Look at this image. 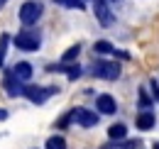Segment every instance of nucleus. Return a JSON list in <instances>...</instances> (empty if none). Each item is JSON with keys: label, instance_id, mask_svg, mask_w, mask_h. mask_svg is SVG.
I'll use <instances>...</instances> for the list:
<instances>
[{"label": "nucleus", "instance_id": "10", "mask_svg": "<svg viewBox=\"0 0 159 149\" xmlns=\"http://www.w3.org/2000/svg\"><path fill=\"white\" fill-rule=\"evenodd\" d=\"M12 76H15L17 81H30V78H32V64H27V61L15 64V66H12Z\"/></svg>", "mask_w": 159, "mask_h": 149}, {"label": "nucleus", "instance_id": "19", "mask_svg": "<svg viewBox=\"0 0 159 149\" xmlns=\"http://www.w3.org/2000/svg\"><path fill=\"white\" fill-rule=\"evenodd\" d=\"M139 147H142L139 139H130V142H122L120 144V149H139Z\"/></svg>", "mask_w": 159, "mask_h": 149}, {"label": "nucleus", "instance_id": "20", "mask_svg": "<svg viewBox=\"0 0 159 149\" xmlns=\"http://www.w3.org/2000/svg\"><path fill=\"white\" fill-rule=\"evenodd\" d=\"M69 122H74V117H71V110H69V115H64L59 122H57V127H61V130H64V127H69Z\"/></svg>", "mask_w": 159, "mask_h": 149}, {"label": "nucleus", "instance_id": "18", "mask_svg": "<svg viewBox=\"0 0 159 149\" xmlns=\"http://www.w3.org/2000/svg\"><path fill=\"white\" fill-rule=\"evenodd\" d=\"M149 105H152V100H149L147 91H144V88H139V108H149Z\"/></svg>", "mask_w": 159, "mask_h": 149}, {"label": "nucleus", "instance_id": "21", "mask_svg": "<svg viewBox=\"0 0 159 149\" xmlns=\"http://www.w3.org/2000/svg\"><path fill=\"white\" fill-rule=\"evenodd\" d=\"M152 91H154V95H157V100H159V86L154 83V81H152Z\"/></svg>", "mask_w": 159, "mask_h": 149}, {"label": "nucleus", "instance_id": "15", "mask_svg": "<svg viewBox=\"0 0 159 149\" xmlns=\"http://www.w3.org/2000/svg\"><path fill=\"white\" fill-rule=\"evenodd\" d=\"M54 2L61 5V7H69V10H83V7H86L83 0H54Z\"/></svg>", "mask_w": 159, "mask_h": 149}, {"label": "nucleus", "instance_id": "11", "mask_svg": "<svg viewBox=\"0 0 159 149\" xmlns=\"http://www.w3.org/2000/svg\"><path fill=\"white\" fill-rule=\"evenodd\" d=\"M154 122H157V117H154V112H149V110H142L137 115V127L142 132L152 130V127H154Z\"/></svg>", "mask_w": 159, "mask_h": 149}, {"label": "nucleus", "instance_id": "13", "mask_svg": "<svg viewBox=\"0 0 159 149\" xmlns=\"http://www.w3.org/2000/svg\"><path fill=\"white\" fill-rule=\"evenodd\" d=\"M81 54V44H74V47H69L66 52H64V56H61V64H71V61H76Z\"/></svg>", "mask_w": 159, "mask_h": 149}, {"label": "nucleus", "instance_id": "25", "mask_svg": "<svg viewBox=\"0 0 159 149\" xmlns=\"http://www.w3.org/2000/svg\"><path fill=\"white\" fill-rule=\"evenodd\" d=\"M105 2H120V0H105Z\"/></svg>", "mask_w": 159, "mask_h": 149}, {"label": "nucleus", "instance_id": "12", "mask_svg": "<svg viewBox=\"0 0 159 149\" xmlns=\"http://www.w3.org/2000/svg\"><path fill=\"white\" fill-rule=\"evenodd\" d=\"M108 137H110L113 142H120V139H125V137H127V127H125L122 122L110 125V127H108Z\"/></svg>", "mask_w": 159, "mask_h": 149}, {"label": "nucleus", "instance_id": "9", "mask_svg": "<svg viewBox=\"0 0 159 149\" xmlns=\"http://www.w3.org/2000/svg\"><path fill=\"white\" fill-rule=\"evenodd\" d=\"M47 71H52V74H54V71H61V74L69 76V81H76V78L81 76V66H79V64H76V66H66V64H49V66H47Z\"/></svg>", "mask_w": 159, "mask_h": 149}, {"label": "nucleus", "instance_id": "1", "mask_svg": "<svg viewBox=\"0 0 159 149\" xmlns=\"http://www.w3.org/2000/svg\"><path fill=\"white\" fill-rule=\"evenodd\" d=\"M54 93H59L57 86H25V88H22V95H25L30 103H34V105H44Z\"/></svg>", "mask_w": 159, "mask_h": 149}, {"label": "nucleus", "instance_id": "16", "mask_svg": "<svg viewBox=\"0 0 159 149\" xmlns=\"http://www.w3.org/2000/svg\"><path fill=\"white\" fill-rule=\"evenodd\" d=\"M93 52H96V54H113L115 47H113L110 42H96V44H93Z\"/></svg>", "mask_w": 159, "mask_h": 149}, {"label": "nucleus", "instance_id": "7", "mask_svg": "<svg viewBox=\"0 0 159 149\" xmlns=\"http://www.w3.org/2000/svg\"><path fill=\"white\" fill-rule=\"evenodd\" d=\"M2 88H5V93L10 95V98H17V95H22V81H17L15 76H12V71H5V81H2Z\"/></svg>", "mask_w": 159, "mask_h": 149}, {"label": "nucleus", "instance_id": "6", "mask_svg": "<svg viewBox=\"0 0 159 149\" xmlns=\"http://www.w3.org/2000/svg\"><path fill=\"white\" fill-rule=\"evenodd\" d=\"M93 12H96V17L103 27H110L115 17H113V12H110V5L105 2V0H96V5H93Z\"/></svg>", "mask_w": 159, "mask_h": 149}, {"label": "nucleus", "instance_id": "24", "mask_svg": "<svg viewBox=\"0 0 159 149\" xmlns=\"http://www.w3.org/2000/svg\"><path fill=\"white\" fill-rule=\"evenodd\" d=\"M5 2H7V0H0V10H2V5H5Z\"/></svg>", "mask_w": 159, "mask_h": 149}, {"label": "nucleus", "instance_id": "3", "mask_svg": "<svg viewBox=\"0 0 159 149\" xmlns=\"http://www.w3.org/2000/svg\"><path fill=\"white\" fill-rule=\"evenodd\" d=\"M42 12H44L42 2H37V0H27V2H22V7H20V22L25 25V27H32V25L39 22Z\"/></svg>", "mask_w": 159, "mask_h": 149}, {"label": "nucleus", "instance_id": "2", "mask_svg": "<svg viewBox=\"0 0 159 149\" xmlns=\"http://www.w3.org/2000/svg\"><path fill=\"white\" fill-rule=\"evenodd\" d=\"M12 42L22 52H37L42 47V37H39V32H34V29H22V32H17Z\"/></svg>", "mask_w": 159, "mask_h": 149}, {"label": "nucleus", "instance_id": "17", "mask_svg": "<svg viewBox=\"0 0 159 149\" xmlns=\"http://www.w3.org/2000/svg\"><path fill=\"white\" fill-rule=\"evenodd\" d=\"M7 42H10V34H2L0 37V69L5 64V49H7Z\"/></svg>", "mask_w": 159, "mask_h": 149}, {"label": "nucleus", "instance_id": "22", "mask_svg": "<svg viewBox=\"0 0 159 149\" xmlns=\"http://www.w3.org/2000/svg\"><path fill=\"white\" fill-rule=\"evenodd\" d=\"M0 120H7V110H0Z\"/></svg>", "mask_w": 159, "mask_h": 149}, {"label": "nucleus", "instance_id": "8", "mask_svg": "<svg viewBox=\"0 0 159 149\" xmlns=\"http://www.w3.org/2000/svg\"><path fill=\"white\" fill-rule=\"evenodd\" d=\"M96 108H98V112H103V115H115L118 112V103H115V98L108 93L98 95V100H96Z\"/></svg>", "mask_w": 159, "mask_h": 149}, {"label": "nucleus", "instance_id": "5", "mask_svg": "<svg viewBox=\"0 0 159 149\" xmlns=\"http://www.w3.org/2000/svg\"><path fill=\"white\" fill-rule=\"evenodd\" d=\"M71 117H74V122H79L81 127H96V125H98V115L86 110V108H74V110H71Z\"/></svg>", "mask_w": 159, "mask_h": 149}, {"label": "nucleus", "instance_id": "4", "mask_svg": "<svg viewBox=\"0 0 159 149\" xmlns=\"http://www.w3.org/2000/svg\"><path fill=\"white\" fill-rule=\"evenodd\" d=\"M93 76L103 81H118L120 78V66L115 61H93Z\"/></svg>", "mask_w": 159, "mask_h": 149}, {"label": "nucleus", "instance_id": "23", "mask_svg": "<svg viewBox=\"0 0 159 149\" xmlns=\"http://www.w3.org/2000/svg\"><path fill=\"white\" fill-rule=\"evenodd\" d=\"M152 149H159V142H154V144H152Z\"/></svg>", "mask_w": 159, "mask_h": 149}, {"label": "nucleus", "instance_id": "14", "mask_svg": "<svg viewBox=\"0 0 159 149\" xmlns=\"http://www.w3.org/2000/svg\"><path fill=\"white\" fill-rule=\"evenodd\" d=\"M47 149H66V139L64 137H59V134H54V137H49L47 139V144H44Z\"/></svg>", "mask_w": 159, "mask_h": 149}]
</instances>
